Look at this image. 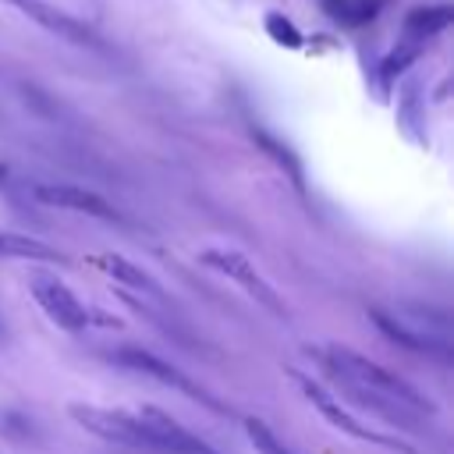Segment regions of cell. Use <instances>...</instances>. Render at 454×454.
Listing matches in <instances>:
<instances>
[{
    "mask_svg": "<svg viewBox=\"0 0 454 454\" xmlns=\"http://www.w3.org/2000/svg\"><path fill=\"white\" fill-rule=\"evenodd\" d=\"M92 262H96L106 277H114V284H121V287H131V291H138V294H153V298L163 294V287L156 284L153 273H145L142 266H135L131 259H124V255H117V252H99Z\"/></svg>",
    "mask_w": 454,
    "mask_h": 454,
    "instance_id": "8fae6325",
    "label": "cell"
},
{
    "mask_svg": "<svg viewBox=\"0 0 454 454\" xmlns=\"http://www.w3.org/2000/svg\"><path fill=\"white\" fill-rule=\"evenodd\" d=\"M135 419H138V429L145 436V450H156V454H220L216 447H209L202 436H195L188 426H181L163 408L142 404V408H135Z\"/></svg>",
    "mask_w": 454,
    "mask_h": 454,
    "instance_id": "8992f818",
    "label": "cell"
},
{
    "mask_svg": "<svg viewBox=\"0 0 454 454\" xmlns=\"http://www.w3.org/2000/svg\"><path fill=\"white\" fill-rule=\"evenodd\" d=\"M0 255L7 259H28V262H64V255L28 234H14V231H0Z\"/></svg>",
    "mask_w": 454,
    "mask_h": 454,
    "instance_id": "7c38bea8",
    "label": "cell"
},
{
    "mask_svg": "<svg viewBox=\"0 0 454 454\" xmlns=\"http://www.w3.org/2000/svg\"><path fill=\"white\" fill-rule=\"evenodd\" d=\"M372 323L401 348L408 351H419V355H436V358H447L450 355V330H440V326H422V323H411L404 312H387V309H369Z\"/></svg>",
    "mask_w": 454,
    "mask_h": 454,
    "instance_id": "52a82bcc",
    "label": "cell"
},
{
    "mask_svg": "<svg viewBox=\"0 0 454 454\" xmlns=\"http://www.w3.org/2000/svg\"><path fill=\"white\" fill-rule=\"evenodd\" d=\"M28 291L35 298V305L46 312L50 323H57L60 330L67 333H82L89 323H92V312L85 309V301L53 273H43V270H32L28 273Z\"/></svg>",
    "mask_w": 454,
    "mask_h": 454,
    "instance_id": "277c9868",
    "label": "cell"
},
{
    "mask_svg": "<svg viewBox=\"0 0 454 454\" xmlns=\"http://www.w3.org/2000/svg\"><path fill=\"white\" fill-rule=\"evenodd\" d=\"M319 7H323V14L333 18L337 25L358 28V25L376 21V14L387 7V0H319Z\"/></svg>",
    "mask_w": 454,
    "mask_h": 454,
    "instance_id": "4fadbf2b",
    "label": "cell"
},
{
    "mask_svg": "<svg viewBox=\"0 0 454 454\" xmlns=\"http://www.w3.org/2000/svg\"><path fill=\"white\" fill-rule=\"evenodd\" d=\"M199 262L209 266V270H216V273H223L227 280H234L248 298H255V301H259L262 309H270L277 319H287V301H284V298L277 294V287L255 270V262H252L245 252L213 245V248H202V252H199Z\"/></svg>",
    "mask_w": 454,
    "mask_h": 454,
    "instance_id": "3957f363",
    "label": "cell"
},
{
    "mask_svg": "<svg viewBox=\"0 0 454 454\" xmlns=\"http://www.w3.org/2000/svg\"><path fill=\"white\" fill-rule=\"evenodd\" d=\"M7 340V319H4V309H0V344Z\"/></svg>",
    "mask_w": 454,
    "mask_h": 454,
    "instance_id": "ac0fdd59",
    "label": "cell"
},
{
    "mask_svg": "<svg viewBox=\"0 0 454 454\" xmlns=\"http://www.w3.org/2000/svg\"><path fill=\"white\" fill-rule=\"evenodd\" d=\"M316 358L351 404L365 408L394 429H422V422L436 415V404L415 383L344 344H323Z\"/></svg>",
    "mask_w": 454,
    "mask_h": 454,
    "instance_id": "6da1fadb",
    "label": "cell"
},
{
    "mask_svg": "<svg viewBox=\"0 0 454 454\" xmlns=\"http://www.w3.org/2000/svg\"><path fill=\"white\" fill-rule=\"evenodd\" d=\"M241 426H245V436L252 440L255 454H291V447H287V443H284V440H280V436H277V433H273V429H270L262 419L248 415Z\"/></svg>",
    "mask_w": 454,
    "mask_h": 454,
    "instance_id": "9a60e30c",
    "label": "cell"
},
{
    "mask_svg": "<svg viewBox=\"0 0 454 454\" xmlns=\"http://www.w3.org/2000/svg\"><path fill=\"white\" fill-rule=\"evenodd\" d=\"M0 4L21 11L28 21H35L39 28H46L50 35H57V39H64V43H71V46H99V35H96L85 21H78L74 14L53 7V4H46V0H0Z\"/></svg>",
    "mask_w": 454,
    "mask_h": 454,
    "instance_id": "9c48e42d",
    "label": "cell"
},
{
    "mask_svg": "<svg viewBox=\"0 0 454 454\" xmlns=\"http://www.w3.org/2000/svg\"><path fill=\"white\" fill-rule=\"evenodd\" d=\"M266 32H270L280 46H301V32H298L284 14H266Z\"/></svg>",
    "mask_w": 454,
    "mask_h": 454,
    "instance_id": "e0dca14e",
    "label": "cell"
},
{
    "mask_svg": "<svg viewBox=\"0 0 454 454\" xmlns=\"http://www.w3.org/2000/svg\"><path fill=\"white\" fill-rule=\"evenodd\" d=\"M450 18H454V11H450L447 4H436V7H415V11H408V18H404V39L426 43L429 35L443 32V28L450 25Z\"/></svg>",
    "mask_w": 454,
    "mask_h": 454,
    "instance_id": "5bb4252c",
    "label": "cell"
},
{
    "mask_svg": "<svg viewBox=\"0 0 454 454\" xmlns=\"http://www.w3.org/2000/svg\"><path fill=\"white\" fill-rule=\"evenodd\" d=\"M32 195L43 206H57V209H71V213H85V216H99V220H117L121 216L99 192L82 188V184H35Z\"/></svg>",
    "mask_w": 454,
    "mask_h": 454,
    "instance_id": "30bf717a",
    "label": "cell"
},
{
    "mask_svg": "<svg viewBox=\"0 0 454 454\" xmlns=\"http://www.w3.org/2000/svg\"><path fill=\"white\" fill-rule=\"evenodd\" d=\"M124 369H135V372H142V376H149V380H156V383H163V387H170V390H181L184 397H195V401H202L206 408H213V411H223V404L202 387V383H195L192 376H184L181 369H174V365H167L163 358H156L153 351H142V348H121L117 355H114Z\"/></svg>",
    "mask_w": 454,
    "mask_h": 454,
    "instance_id": "ba28073f",
    "label": "cell"
},
{
    "mask_svg": "<svg viewBox=\"0 0 454 454\" xmlns=\"http://www.w3.org/2000/svg\"><path fill=\"white\" fill-rule=\"evenodd\" d=\"M422 53V43H415V39H404V43H397V50H390V57L380 64V74L390 82L394 74H401L415 57Z\"/></svg>",
    "mask_w": 454,
    "mask_h": 454,
    "instance_id": "2e32d148",
    "label": "cell"
},
{
    "mask_svg": "<svg viewBox=\"0 0 454 454\" xmlns=\"http://www.w3.org/2000/svg\"><path fill=\"white\" fill-rule=\"evenodd\" d=\"M287 380L301 390V397H305L337 433H344V436H351V440H358V443L387 447V450H394V454H419V447L408 443L404 436H397V433H390V429H383V426H369V422H362L355 411H348L344 397H337V394H333L330 387H323L316 376H309V372H301V369H287Z\"/></svg>",
    "mask_w": 454,
    "mask_h": 454,
    "instance_id": "7a4b0ae2",
    "label": "cell"
},
{
    "mask_svg": "<svg viewBox=\"0 0 454 454\" xmlns=\"http://www.w3.org/2000/svg\"><path fill=\"white\" fill-rule=\"evenodd\" d=\"M67 415L74 426H82L85 433L117 443V447H131V450H145V436L138 429L135 408H99V404H67Z\"/></svg>",
    "mask_w": 454,
    "mask_h": 454,
    "instance_id": "5b68a950",
    "label": "cell"
}]
</instances>
